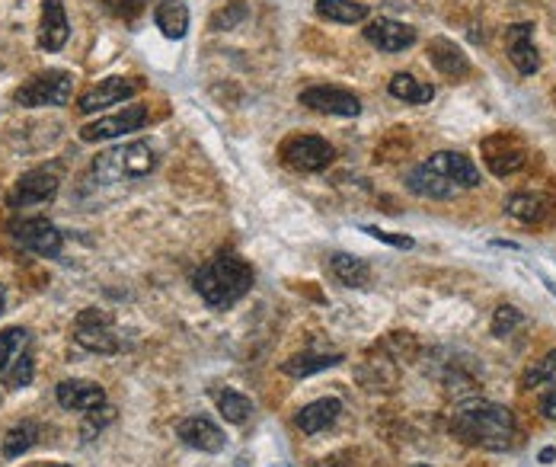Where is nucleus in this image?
Wrapping results in <instances>:
<instances>
[{
    "mask_svg": "<svg viewBox=\"0 0 556 467\" xmlns=\"http://www.w3.org/2000/svg\"><path fill=\"white\" fill-rule=\"evenodd\" d=\"M451 432L467 445L486 448V452H509L515 442V416L509 407L489 404V400H470L451 416Z\"/></svg>",
    "mask_w": 556,
    "mask_h": 467,
    "instance_id": "nucleus-1",
    "label": "nucleus"
},
{
    "mask_svg": "<svg viewBox=\"0 0 556 467\" xmlns=\"http://www.w3.org/2000/svg\"><path fill=\"white\" fill-rule=\"evenodd\" d=\"M195 292L202 295L208 308H231L253 285V269L247 260H240L237 253L221 250L215 260H208L199 272H195Z\"/></svg>",
    "mask_w": 556,
    "mask_h": 467,
    "instance_id": "nucleus-2",
    "label": "nucleus"
},
{
    "mask_svg": "<svg viewBox=\"0 0 556 467\" xmlns=\"http://www.w3.org/2000/svg\"><path fill=\"white\" fill-rule=\"evenodd\" d=\"M154 167H157V154L147 141L122 144V148H112L93 160V173L100 176V180H112V183L141 180V176H147Z\"/></svg>",
    "mask_w": 556,
    "mask_h": 467,
    "instance_id": "nucleus-3",
    "label": "nucleus"
},
{
    "mask_svg": "<svg viewBox=\"0 0 556 467\" xmlns=\"http://www.w3.org/2000/svg\"><path fill=\"white\" fill-rule=\"evenodd\" d=\"M36 365H32V333L23 327H10L0 333V384L23 391L32 384Z\"/></svg>",
    "mask_w": 556,
    "mask_h": 467,
    "instance_id": "nucleus-4",
    "label": "nucleus"
},
{
    "mask_svg": "<svg viewBox=\"0 0 556 467\" xmlns=\"http://www.w3.org/2000/svg\"><path fill=\"white\" fill-rule=\"evenodd\" d=\"M74 77L68 71H42L36 77H29L23 87L13 90V103L23 109H45V106H64L71 100Z\"/></svg>",
    "mask_w": 556,
    "mask_h": 467,
    "instance_id": "nucleus-5",
    "label": "nucleus"
},
{
    "mask_svg": "<svg viewBox=\"0 0 556 467\" xmlns=\"http://www.w3.org/2000/svg\"><path fill=\"white\" fill-rule=\"evenodd\" d=\"M58 186H61V167L58 164H45V167H36L23 173L16 186L10 189V208L16 212H23V208H32V205H45L58 196Z\"/></svg>",
    "mask_w": 556,
    "mask_h": 467,
    "instance_id": "nucleus-6",
    "label": "nucleus"
},
{
    "mask_svg": "<svg viewBox=\"0 0 556 467\" xmlns=\"http://www.w3.org/2000/svg\"><path fill=\"white\" fill-rule=\"evenodd\" d=\"M336 148L320 135H294L282 144V160L291 170L301 173H320L333 164Z\"/></svg>",
    "mask_w": 556,
    "mask_h": 467,
    "instance_id": "nucleus-7",
    "label": "nucleus"
},
{
    "mask_svg": "<svg viewBox=\"0 0 556 467\" xmlns=\"http://www.w3.org/2000/svg\"><path fill=\"white\" fill-rule=\"evenodd\" d=\"M10 234H13V240H16V244H20L23 250L36 253V256H45V260H58V256H61L64 237H61V231L55 228L52 221H45V218H23V221H13V224H10Z\"/></svg>",
    "mask_w": 556,
    "mask_h": 467,
    "instance_id": "nucleus-8",
    "label": "nucleus"
},
{
    "mask_svg": "<svg viewBox=\"0 0 556 467\" xmlns=\"http://www.w3.org/2000/svg\"><path fill=\"white\" fill-rule=\"evenodd\" d=\"M74 340L90 352H116L119 349V336H116V327H112V317L106 311H96V308H87L77 314Z\"/></svg>",
    "mask_w": 556,
    "mask_h": 467,
    "instance_id": "nucleus-9",
    "label": "nucleus"
},
{
    "mask_svg": "<svg viewBox=\"0 0 556 467\" xmlns=\"http://www.w3.org/2000/svg\"><path fill=\"white\" fill-rule=\"evenodd\" d=\"M138 90H141V80H135V77H106L96 87L80 93L77 112L80 116H93V112H100L106 106H119L125 100H132Z\"/></svg>",
    "mask_w": 556,
    "mask_h": 467,
    "instance_id": "nucleus-10",
    "label": "nucleus"
},
{
    "mask_svg": "<svg viewBox=\"0 0 556 467\" xmlns=\"http://www.w3.org/2000/svg\"><path fill=\"white\" fill-rule=\"evenodd\" d=\"M298 103L314 112H323V116H342V119H355L358 112H362V100H358L352 90L326 87V84L301 90Z\"/></svg>",
    "mask_w": 556,
    "mask_h": 467,
    "instance_id": "nucleus-11",
    "label": "nucleus"
},
{
    "mask_svg": "<svg viewBox=\"0 0 556 467\" xmlns=\"http://www.w3.org/2000/svg\"><path fill=\"white\" fill-rule=\"evenodd\" d=\"M151 119V112L144 106H125L116 116H103L90 125L80 128V138L84 141H109V138H119V135H128V132H141Z\"/></svg>",
    "mask_w": 556,
    "mask_h": 467,
    "instance_id": "nucleus-12",
    "label": "nucleus"
},
{
    "mask_svg": "<svg viewBox=\"0 0 556 467\" xmlns=\"http://www.w3.org/2000/svg\"><path fill=\"white\" fill-rule=\"evenodd\" d=\"M483 157H486V167L493 170L496 176H509L518 173L525 167V148H521V141H515L512 135H493L483 141Z\"/></svg>",
    "mask_w": 556,
    "mask_h": 467,
    "instance_id": "nucleus-13",
    "label": "nucleus"
},
{
    "mask_svg": "<svg viewBox=\"0 0 556 467\" xmlns=\"http://www.w3.org/2000/svg\"><path fill=\"white\" fill-rule=\"evenodd\" d=\"M505 52L518 68V74H534L541 68V52L534 45V23H515L505 32Z\"/></svg>",
    "mask_w": 556,
    "mask_h": 467,
    "instance_id": "nucleus-14",
    "label": "nucleus"
},
{
    "mask_svg": "<svg viewBox=\"0 0 556 467\" xmlns=\"http://www.w3.org/2000/svg\"><path fill=\"white\" fill-rule=\"evenodd\" d=\"M176 436L189 448H195V452H205V455H218L224 448V432L208 416H186V420H179Z\"/></svg>",
    "mask_w": 556,
    "mask_h": 467,
    "instance_id": "nucleus-15",
    "label": "nucleus"
},
{
    "mask_svg": "<svg viewBox=\"0 0 556 467\" xmlns=\"http://www.w3.org/2000/svg\"><path fill=\"white\" fill-rule=\"evenodd\" d=\"M365 39L378 48V52H406L413 42H416V29L406 26L400 20H387V16H381V20H374L365 26Z\"/></svg>",
    "mask_w": 556,
    "mask_h": 467,
    "instance_id": "nucleus-16",
    "label": "nucleus"
},
{
    "mask_svg": "<svg viewBox=\"0 0 556 467\" xmlns=\"http://www.w3.org/2000/svg\"><path fill=\"white\" fill-rule=\"evenodd\" d=\"M55 397L64 410H80V413H90V410H103L106 407V391L100 384L93 381H80V378H68L61 381L55 388Z\"/></svg>",
    "mask_w": 556,
    "mask_h": 467,
    "instance_id": "nucleus-17",
    "label": "nucleus"
},
{
    "mask_svg": "<svg viewBox=\"0 0 556 467\" xmlns=\"http://www.w3.org/2000/svg\"><path fill=\"white\" fill-rule=\"evenodd\" d=\"M438 176H445L448 183H454L457 189H473L480 186V170L473 167V160L457 154V151H438L432 154L429 160H425Z\"/></svg>",
    "mask_w": 556,
    "mask_h": 467,
    "instance_id": "nucleus-18",
    "label": "nucleus"
},
{
    "mask_svg": "<svg viewBox=\"0 0 556 467\" xmlns=\"http://www.w3.org/2000/svg\"><path fill=\"white\" fill-rule=\"evenodd\" d=\"M71 36L68 13L61 0H42V20H39V45L45 52H61Z\"/></svg>",
    "mask_w": 556,
    "mask_h": 467,
    "instance_id": "nucleus-19",
    "label": "nucleus"
},
{
    "mask_svg": "<svg viewBox=\"0 0 556 467\" xmlns=\"http://www.w3.org/2000/svg\"><path fill=\"white\" fill-rule=\"evenodd\" d=\"M556 199L547 192H515V196L505 202V212L525 224H541L553 215Z\"/></svg>",
    "mask_w": 556,
    "mask_h": 467,
    "instance_id": "nucleus-20",
    "label": "nucleus"
},
{
    "mask_svg": "<svg viewBox=\"0 0 556 467\" xmlns=\"http://www.w3.org/2000/svg\"><path fill=\"white\" fill-rule=\"evenodd\" d=\"M406 189H410L413 196H422V199H451V196L461 192L454 183H448L445 176H438L429 164H419V167H413L410 173H406Z\"/></svg>",
    "mask_w": 556,
    "mask_h": 467,
    "instance_id": "nucleus-21",
    "label": "nucleus"
},
{
    "mask_svg": "<svg viewBox=\"0 0 556 467\" xmlns=\"http://www.w3.org/2000/svg\"><path fill=\"white\" fill-rule=\"evenodd\" d=\"M342 413V404L336 397H320L314 400V404H307L298 410V416H294V423H298L301 432H307V436H317V432L330 429Z\"/></svg>",
    "mask_w": 556,
    "mask_h": 467,
    "instance_id": "nucleus-22",
    "label": "nucleus"
},
{
    "mask_svg": "<svg viewBox=\"0 0 556 467\" xmlns=\"http://www.w3.org/2000/svg\"><path fill=\"white\" fill-rule=\"evenodd\" d=\"M429 61H432V68H435L438 74H445V77H451V80H461V77L470 74L467 55H464L461 48H457L451 39H432V42H429Z\"/></svg>",
    "mask_w": 556,
    "mask_h": 467,
    "instance_id": "nucleus-23",
    "label": "nucleus"
},
{
    "mask_svg": "<svg viewBox=\"0 0 556 467\" xmlns=\"http://www.w3.org/2000/svg\"><path fill=\"white\" fill-rule=\"evenodd\" d=\"M154 23L167 39H183L189 32V7L183 0H154Z\"/></svg>",
    "mask_w": 556,
    "mask_h": 467,
    "instance_id": "nucleus-24",
    "label": "nucleus"
},
{
    "mask_svg": "<svg viewBox=\"0 0 556 467\" xmlns=\"http://www.w3.org/2000/svg\"><path fill=\"white\" fill-rule=\"evenodd\" d=\"M317 13L323 20L330 23H342V26H355V23H365L371 7L362 4V0H317Z\"/></svg>",
    "mask_w": 556,
    "mask_h": 467,
    "instance_id": "nucleus-25",
    "label": "nucleus"
},
{
    "mask_svg": "<svg viewBox=\"0 0 556 467\" xmlns=\"http://www.w3.org/2000/svg\"><path fill=\"white\" fill-rule=\"evenodd\" d=\"M330 269H333L336 282L346 288H365L371 282V266L365 260H358V256H349V253H333Z\"/></svg>",
    "mask_w": 556,
    "mask_h": 467,
    "instance_id": "nucleus-26",
    "label": "nucleus"
},
{
    "mask_svg": "<svg viewBox=\"0 0 556 467\" xmlns=\"http://www.w3.org/2000/svg\"><path fill=\"white\" fill-rule=\"evenodd\" d=\"M342 356L333 352V356H326V352H301V356H291L288 362H282V372L291 378H310L317 372H326V368L339 365Z\"/></svg>",
    "mask_w": 556,
    "mask_h": 467,
    "instance_id": "nucleus-27",
    "label": "nucleus"
},
{
    "mask_svg": "<svg viewBox=\"0 0 556 467\" xmlns=\"http://www.w3.org/2000/svg\"><path fill=\"white\" fill-rule=\"evenodd\" d=\"M390 96H397V100H403V103L422 106V103L435 100V87L413 77V74H394V80H390Z\"/></svg>",
    "mask_w": 556,
    "mask_h": 467,
    "instance_id": "nucleus-28",
    "label": "nucleus"
},
{
    "mask_svg": "<svg viewBox=\"0 0 556 467\" xmlns=\"http://www.w3.org/2000/svg\"><path fill=\"white\" fill-rule=\"evenodd\" d=\"M215 404H218V413L224 416V420L234 423V426H243L253 416V400L237 394V391H218Z\"/></svg>",
    "mask_w": 556,
    "mask_h": 467,
    "instance_id": "nucleus-29",
    "label": "nucleus"
},
{
    "mask_svg": "<svg viewBox=\"0 0 556 467\" xmlns=\"http://www.w3.org/2000/svg\"><path fill=\"white\" fill-rule=\"evenodd\" d=\"M39 439V426L36 423H16L13 429H7L4 436V455L7 458H20L23 452H29Z\"/></svg>",
    "mask_w": 556,
    "mask_h": 467,
    "instance_id": "nucleus-30",
    "label": "nucleus"
},
{
    "mask_svg": "<svg viewBox=\"0 0 556 467\" xmlns=\"http://www.w3.org/2000/svg\"><path fill=\"white\" fill-rule=\"evenodd\" d=\"M525 388L534 391V394L544 391V388H556V352H550V356H544L541 362L528 368Z\"/></svg>",
    "mask_w": 556,
    "mask_h": 467,
    "instance_id": "nucleus-31",
    "label": "nucleus"
},
{
    "mask_svg": "<svg viewBox=\"0 0 556 467\" xmlns=\"http://www.w3.org/2000/svg\"><path fill=\"white\" fill-rule=\"evenodd\" d=\"M521 324H525L521 311L512 308V304H502V308L496 311V317H493V336H512Z\"/></svg>",
    "mask_w": 556,
    "mask_h": 467,
    "instance_id": "nucleus-32",
    "label": "nucleus"
},
{
    "mask_svg": "<svg viewBox=\"0 0 556 467\" xmlns=\"http://www.w3.org/2000/svg\"><path fill=\"white\" fill-rule=\"evenodd\" d=\"M100 4L112 16H119V20H135V16L147 7V0H100Z\"/></svg>",
    "mask_w": 556,
    "mask_h": 467,
    "instance_id": "nucleus-33",
    "label": "nucleus"
},
{
    "mask_svg": "<svg viewBox=\"0 0 556 467\" xmlns=\"http://www.w3.org/2000/svg\"><path fill=\"white\" fill-rule=\"evenodd\" d=\"M537 410H541L544 420H556V388L537 391Z\"/></svg>",
    "mask_w": 556,
    "mask_h": 467,
    "instance_id": "nucleus-34",
    "label": "nucleus"
},
{
    "mask_svg": "<svg viewBox=\"0 0 556 467\" xmlns=\"http://www.w3.org/2000/svg\"><path fill=\"white\" fill-rule=\"evenodd\" d=\"M365 234H371L374 240H384V244H390V247H400V250H410V247H413L410 237L390 234V231H381V228H365Z\"/></svg>",
    "mask_w": 556,
    "mask_h": 467,
    "instance_id": "nucleus-35",
    "label": "nucleus"
},
{
    "mask_svg": "<svg viewBox=\"0 0 556 467\" xmlns=\"http://www.w3.org/2000/svg\"><path fill=\"white\" fill-rule=\"evenodd\" d=\"M553 458H556V448H544V452H541V461H544V464H550Z\"/></svg>",
    "mask_w": 556,
    "mask_h": 467,
    "instance_id": "nucleus-36",
    "label": "nucleus"
},
{
    "mask_svg": "<svg viewBox=\"0 0 556 467\" xmlns=\"http://www.w3.org/2000/svg\"><path fill=\"white\" fill-rule=\"evenodd\" d=\"M4 304H7V292H4V285H0V314H4Z\"/></svg>",
    "mask_w": 556,
    "mask_h": 467,
    "instance_id": "nucleus-37",
    "label": "nucleus"
},
{
    "mask_svg": "<svg viewBox=\"0 0 556 467\" xmlns=\"http://www.w3.org/2000/svg\"><path fill=\"white\" fill-rule=\"evenodd\" d=\"M48 467H68V464H48Z\"/></svg>",
    "mask_w": 556,
    "mask_h": 467,
    "instance_id": "nucleus-38",
    "label": "nucleus"
},
{
    "mask_svg": "<svg viewBox=\"0 0 556 467\" xmlns=\"http://www.w3.org/2000/svg\"><path fill=\"white\" fill-rule=\"evenodd\" d=\"M416 467H429V464H416Z\"/></svg>",
    "mask_w": 556,
    "mask_h": 467,
    "instance_id": "nucleus-39",
    "label": "nucleus"
}]
</instances>
